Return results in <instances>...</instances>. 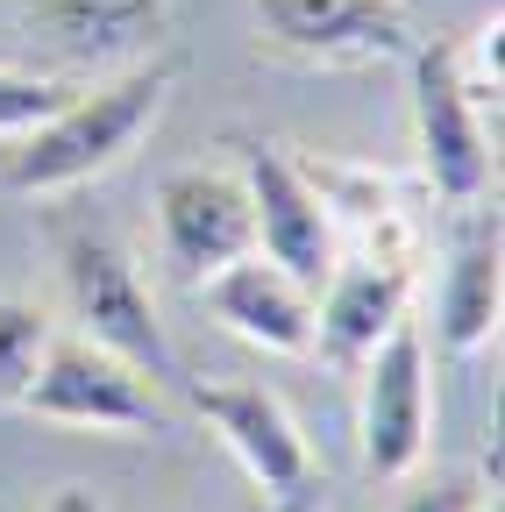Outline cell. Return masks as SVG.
<instances>
[{
	"instance_id": "6da1fadb",
	"label": "cell",
	"mask_w": 505,
	"mask_h": 512,
	"mask_svg": "<svg viewBox=\"0 0 505 512\" xmlns=\"http://www.w3.org/2000/svg\"><path fill=\"white\" fill-rule=\"evenodd\" d=\"M178 93V57H150V64H129L121 79L93 86V93H72L50 121H36L29 136L0 157V178L15 192H65V185H86L100 171H114L129 157L157 114L171 107Z\"/></svg>"
},
{
	"instance_id": "7a4b0ae2",
	"label": "cell",
	"mask_w": 505,
	"mask_h": 512,
	"mask_svg": "<svg viewBox=\"0 0 505 512\" xmlns=\"http://www.w3.org/2000/svg\"><path fill=\"white\" fill-rule=\"evenodd\" d=\"M57 271H65V299L79 313L86 342L114 349L121 363H136L150 384H178V349L157 320V299L143 271L129 264V249L93 235V228H57Z\"/></svg>"
},
{
	"instance_id": "3957f363",
	"label": "cell",
	"mask_w": 505,
	"mask_h": 512,
	"mask_svg": "<svg viewBox=\"0 0 505 512\" xmlns=\"http://www.w3.org/2000/svg\"><path fill=\"white\" fill-rule=\"evenodd\" d=\"M36 420L57 427H100V434H164V406L150 392V377L136 363H121L114 349L72 335V342H43L36 377L22 384V399Z\"/></svg>"
},
{
	"instance_id": "277c9868",
	"label": "cell",
	"mask_w": 505,
	"mask_h": 512,
	"mask_svg": "<svg viewBox=\"0 0 505 512\" xmlns=\"http://www.w3.org/2000/svg\"><path fill=\"white\" fill-rule=\"evenodd\" d=\"M193 413L228 441V456L242 463V477L264 491L271 512H306L321 491V463L299 434V420L285 413L278 392L264 384H193Z\"/></svg>"
},
{
	"instance_id": "5b68a950",
	"label": "cell",
	"mask_w": 505,
	"mask_h": 512,
	"mask_svg": "<svg viewBox=\"0 0 505 512\" xmlns=\"http://www.w3.org/2000/svg\"><path fill=\"white\" fill-rule=\"evenodd\" d=\"M363 470L370 477H413L434 434V392H427V335L406 313L399 328L363 356Z\"/></svg>"
},
{
	"instance_id": "8992f818",
	"label": "cell",
	"mask_w": 505,
	"mask_h": 512,
	"mask_svg": "<svg viewBox=\"0 0 505 512\" xmlns=\"http://www.w3.org/2000/svg\"><path fill=\"white\" fill-rule=\"evenodd\" d=\"M413 136L427 185L449 207H477L491 192V143H484V114L456 79V43L413 50Z\"/></svg>"
},
{
	"instance_id": "52a82bcc",
	"label": "cell",
	"mask_w": 505,
	"mask_h": 512,
	"mask_svg": "<svg viewBox=\"0 0 505 512\" xmlns=\"http://www.w3.org/2000/svg\"><path fill=\"white\" fill-rule=\"evenodd\" d=\"M157 235H164V264L200 285L207 271L235 264L242 249H257V221H249V185L235 171L185 164L157 185Z\"/></svg>"
},
{
	"instance_id": "ba28073f",
	"label": "cell",
	"mask_w": 505,
	"mask_h": 512,
	"mask_svg": "<svg viewBox=\"0 0 505 512\" xmlns=\"http://www.w3.org/2000/svg\"><path fill=\"white\" fill-rule=\"evenodd\" d=\"M235 157H242V185H249L257 249L271 256V264H285L299 285L328 278L335 271V221H328L321 200H313V185L299 178V164L278 143H264V136H242Z\"/></svg>"
},
{
	"instance_id": "9c48e42d",
	"label": "cell",
	"mask_w": 505,
	"mask_h": 512,
	"mask_svg": "<svg viewBox=\"0 0 505 512\" xmlns=\"http://www.w3.org/2000/svg\"><path fill=\"white\" fill-rule=\"evenodd\" d=\"M200 299L221 328L249 349H271V356H313V299L306 285L271 264L264 249H242L235 264L200 278Z\"/></svg>"
},
{
	"instance_id": "30bf717a",
	"label": "cell",
	"mask_w": 505,
	"mask_h": 512,
	"mask_svg": "<svg viewBox=\"0 0 505 512\" xmlns=\"http://www.w3.org/2000/svg\"><path fill=\"white\" fill-rule=\"evenodd\" d=\"M413 313V264H370V256H335L328 299L313 306V349L335 370H363V356Z\"/></svg>"
},
{
	"instance_id": "8fae6325",
	"label": "cell",
	"mask_w": 505,
	"mask_h": 512,
	"mask_svg": "<svg viewBox=\"0 0 505 512\" xmlns=\"http://www.w3.org/2000/svg\"><path fill=\"white\" fill-rule=\"evenodd\" d=\"M264 36L299 57H406V0H257Z\"/></svg>"
},
{
	"instance_id": "7c38bea8",
	"label": "cell",
	"mask_w": 505,
	"mask_h": 512,
	"mask_svg": "<svg viewBox=\"0 0 505 512\" xmlns=\"http://www.w3.org/2000/svg\"><path fill=\"white\" fill-rule=\"evenodd\" d=\"M498 306H505V221L498 207H477L463 242H456V264L449 285H441V313H434V335L441 356H477L498 335Z\"/></svg>"
},
{
	"instance_id": "4fadbf2b",
	"label": "cell",
	"mask_w": 505,
	"mask_h": 512,
	"mask_svg": "<svg viewBox=\"0 0 505 512\" xmlns=\"http://www.w3.org/2000/svg\"><path fill=\"white\" fill-rule=\"evenodd\" d=\"M22 22L79 64H121L157 50L164 0H22Z\"/></svg>"
},
{
	"instance_id": "5bb4252c",
	"label": "cell",
	"mask_w": 505,
	"mask_h": 512,
	"mask_svg": "<svg viewBox=\"0 0 505 512\" xmlns=\"http://www.w3.org/2000/svg\"><path fill=\"white\" fill-rule=\"evenodd\" d=\"M299 178L313 185V200L328 207V221L370 228V221L399 214V192H392V178H385V171H370V164H335V157H313V164H299Z\"/></svg>"
},
{
	"instance_id": "9a60e30c",
	"label": "cell",
	"mask_w": 505,
	"mask_h": 512,
	"mask_svg": "<svg viewBox=\"0 0 505 512\" xmlns=\"http://www.w3.org/2000/svg\"><path fill=\"white\" fill-rule=\"evenodd\" d=\"M43 342H50V313L36 299H0V399H22Z\"/></svg>"
},
{
	"instance_id": "2e32d148",
	"label": "cell",
	"mask_w": 505,
	"mask_h": 512,
	"mask_svg": "<svg viewBox=\"0 0 505 512\" xmlns=\"http://www.w3.org/2000/svg\"><path fill=\"white\" fill-rule=\"evenodd\" d=\"M72 93L57 79H29V72H0V136H29L36 121H50Z\"/></svg>"
},
{
	"instance_id": "e0dca14e",
	"label": "cell",
	"mask_w": 505,
	"mask_h": 512,
	"mask_svg": "<svg viewBox=\"0 0 505 512\" xmlns=\"http://www.w3.org/2000/svg\"><path fill=\"white\" fill-rule=\"evenodd\" d=\"M392 512H491V505H484V477L477 470H441V477L413 484Z\"/></svg>"
},
{
	"instance_id": "ac0fdd59",
	"label": "cell",
	"mask_w": 505,
	"mask_h": 512,
	"mask_svg": "<svg viewBox=\"0 0 505 512\" xmlns=\"http://www.w3.org/2000/svg\"><path fill=\"white\" fill-rule=\"evenodd\" d=\"M43 512H107V505H100L93 491H79V484H65V491H57V498H50Z\"/></svg>"
},
{
	"instance_id": "d6986e66",
	"label": "cell",
	"mask_w": 505,
	"mask_h": 512,
	"mask_svg": "<svg viewBox=\"0 0 505 512\" xmlns=\"http://www.w3.org/2000/svg\"><path fill=\"white\" fill-rule=\"evenodd\" d=\"M491 512H498V505H491Z\"/></svg>"
}]
</instances>
